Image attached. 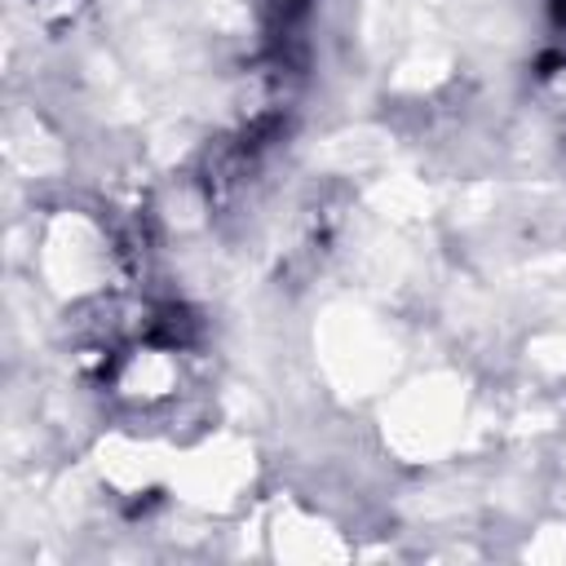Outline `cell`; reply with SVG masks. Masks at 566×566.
<instances>
[{
  "label": "cell",
  "mask_w": 566,
  "mask_h": 566,
  "mask_svg": "<svg viewBox=\"0 0 566 566\" xmlns=\"http://www.w3.org/2000/svg\"><path fill=\"white\" fill-rule=\"evenodd\" d=\"M553 22L566 27V0H553Z\"/></svg>",
  "instance_id": "6da1fadb"
}]
</instances>
